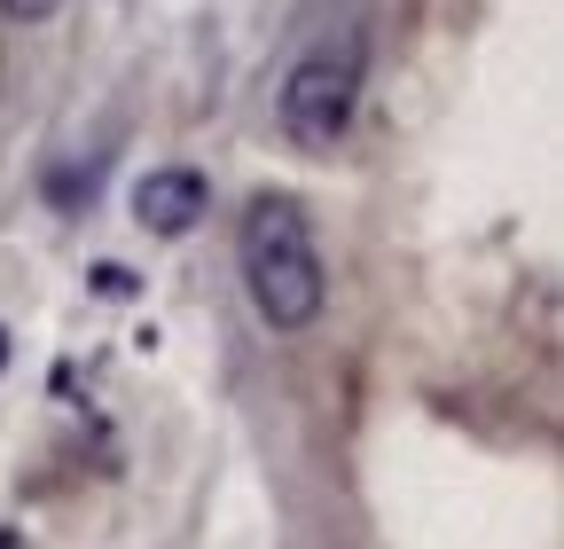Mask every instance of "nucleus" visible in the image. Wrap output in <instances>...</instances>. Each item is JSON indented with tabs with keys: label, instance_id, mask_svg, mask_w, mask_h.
Listing matches in <instances>:
<instances>
[{
	"label": "nucleus",
	"instance_id": "obj_1",
	"mask_svg": "<svg viewBox=\"0 0 564 549\" xmlns=\"http://www.w3.org/2000/svg\"><path fill=\"white\" fill-rule=\"evenodd\" d=\"M236 259H243L251 306L274 330H306L322 314V251H314V228H306V213L291 196H251Z\"/></svg>",
	"mask_w": 564,
	"mask_h": 549
},
{
	"label": "nucleus",
	"instance_id": "obj_2",
	"mask_svg": "<svg viewBox=\"0 0 564 549\" xmlns=\"http://www.w3.org/2000/svg\"><path fill=\"white\" fill-rule=\"evenodd\" d=\"M352 103H361V32H329L282 79V133L299 150H337L352 126Z\"/></svg>",
	"mask_w": 564,
	"mask_h": 549
},
{
	"label": "nucleus",
	"instance_id": "obj_3",
	"mask_svg": "<svg viewBox=\"0 0 564 549\" xmlns=\"http://www.w3.org/2000/svg\"><path fill=\"white\" fill-rule=\"evenodd\" d=\"M204 173H188V165H165V173H141L133 181V220L150 228V236H188L196 220H204Z\"/></svg>",
	"mask_w": 564,
	"mask_h": 549
},
{
	"label": "nucleus",
	"instance_id": "obj_4",
	"mask_svg": "<svg viewBox=\"0 0 564 549\" xmlns=\"http://www.w3.org/2000/svg\"><path fill=\"white\" fill-rule=\"evenodd\" d=\"M63 9V0H0V17H17V24H47Z\"/></svg>",
	"mask_w": 564,
	"mask_h": 549
},
{
	"label": "nucleus",
	"instance_id": "obj_5",
	"mask_svg": "<svg viewBox=\"0 0 564 549\" xmlns=\"http://www.w3.org/2000/svg\"><path fill=\"white\" fill-rule=\"evenodd\" d=\"M0 362H9V337H0Z\"/></svg>",
	"mask_w": 564,
	"mask_h": 549
}]
</instances>
